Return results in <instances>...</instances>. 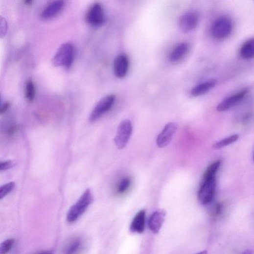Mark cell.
<instances>
[{"instance_id":"8fae6325","label":"cell","mask_w":254,"mask_h":254,"mask_svg":"<svg viewBox=\"0 0 254 254\" xmlns=\"http://www.w3.org/2000/svg\"><path fill=\"white\" fill-rule=\"evenodd\" d=\"M129 60L125 55H120L117 56L114 62V72L116 77L123 78L125 77L129 69Z\"/></svg>"},{"instance_id":"d6986e66","label":"cell","mask_w":254,"mask_h":254,"mask_svg":"<svg viewBox=\"0 0 254 254\" xmlns=\"http://www.w3.org/2000/svg\"><path fill=\"white\" fill-rule=\"evenodd\" d=\"M222 164V161L218 160L210 164L207 168L203 179H207L212 177H215L216 174L218 171Z\"/></svg>"},{"instance_id":"ffe728a7","label":"cell","mask_w":254,"mask_h":254,"mask_svg":"<svg viewBox=\"0 0 254 254\" xmlns=\"http://www.w3.org/2000/svg\"><path fill=\"white\" fill-rule=\"evenodd\" d=\"M239 138L238 135H233L214 143L213 148L215 149H222L236 142Z\"/></svg>"},{"instance_id":"3957f363","label":"cell","mask_w":254,"mask_h":254,"mask_svg":"<svg viewBox=\"0 0 254 254\" xmlns=\"http://www.w3.org/2000/svg\"><path fill=\"white\" fill-rule=\"evenodd\" d=\"M232 29L231 20L227 17H221L214 22L211 27V34L214 39L222 40L228 37Z\"/></svg>"},{"instance_id":"9c48e42d","label":"cell","mask_w":254,"mask_h":254,"mask_svg":"<svg viewBox=\"0 0 254 254\" xmlns=\"http://www.w3.org/2000/svg\"><path fill=\"white\" fill-rule=\"evenodd\" d=\"M86 19L90 24L99 26L104 21V11L102 6L99 3L93 4L87 13Z\"/></svg>"},{"instance_id":"2e32d148","label":"cell","mask_w":254,"mask_h":254,"mask_svg":"<svg viewBox=\"0 0 254 254\" xmlns=\"http://www.w3.org/2000/svg\"><path fill=\"white\" fill-rule=\"evenodd\" d=\"M216 84L217 81L215 80H210L206 81L194 87L192 90L191 94L194 97L204 95L212 89Z\"/></svg>"},{"instance_id":"9a60e30c","label":"cell","mask_w":254,"mask_h":254,"mask_svg":"<svg viewBox=\"0 0 254 254\" xmlns=\"http://www.w3.org/2000/svg\"><path fill=\"white\" fill-rule=\"evenodd\" d=\"M189 48L187 43H182L177 46L170 54L169 61L176 63L182 59L188 52Z\"/></svg>"},{"instance_id":"d4e9b609","label":"cell","mask_w":254,"mask_h":254,"mask_svg":"<svg viewBox=\"0 0 254 254\" xmlns=\"http://www.w3.org/2000/svg\"><path fill=\"white\" fill-rule=\"evenodd\" d=\"M14 165V162L12 161L2 162L1 164H0V170L1 171L7 170L13 167Z\"/></svg>"},{"instance_id":"6da1fadb","label":"cell","mask_w":254,"mask_h":254,"mask_svg":"<svg viewBox=\"0 0 254 254\" xmlns=\"http://www.w3.org/2000/svg\"><path fill=\"white\" fill-rule=\"evenodd\" d=\"M93 201V196L90 189H87L78 201L69 209L67 220L69 223L77 221L87 210Z\"/></svg>"},{"instance_id":"5b68a950","label":"cell","mask_w":254,"mask_h":254,"mask_svg":"<svg viewBox=\"0 0 254 254\" xmlns=\"http://www.w3.org/2000/svg\"><path fill=\"white\" fill-rule=\"evenodd\" d=\"M114 94L107 95L102 98L95 105L89 118L91 122L97 120L103 115L110 110L115 101Z\"/></svg>"},{"instance_id":"1f68e13d","label":"cell","mask_w":254,"mask_h":254,"mask_svg":"<svg viewBox=\"0 0 254 254\" xmlns=\"http://www.w3.org/2000/svg\"><path fill=\"white\" fill-rule=\"evenodd\" d=\"M243 254H251V252L250 251H246Z\"/></svg>"},{"instance_id":"5bb4252c","label":"cell","mask_w":254,"mask_h":254,"mask_svg":"<svg viewBox=\"0 0 254 254\" xmlns=\"http://www.w3.org/2000/svg\"><path fill=\"white\" fill-rule=\"evenodd\" d=\"M146 222V211H139L134 217L130 227V230L133 232L142 233L145 228Z\"/></svg>"},{"instance_id":"8992f818","label":"cell","mask_w":254,"mask_h":254,"mask_svg":"<svg viewBox=\"0 0 254 254\" xmlns=\"http://www.w3.org/2000/svg\"><path fill=\"white\" fill-rule=\"evenodd\" d=\"M132 125L130 120H125L120 123L115 139V143L118 149H123L126 146L132 135Z\"/></svg>"},{"instance_id":"603a6c76","label":"cell","mask_w":254,"mask_h":254,"mask_svg":"<svg viewBox=\"0 0 254 254\" xmlns=\"http://www.w3.org/2000/svg\"><path fill=\"white\" fill-rule=\"evenodd\" d=\"M15 243L14 239H9L4 241L0 246V254H6L12 249Z\"/></svg>"},{"instance_id":"277c9868","label":"cell","mask_w":254,"mask_h":254,"mask_svg":"<svg viewBox=\"0 0 254 254\" xmlns=\"http://www.w3.org/2000/svg\"><path fill=\"white\" fill-rule=\"evenodd\" d=\"M216 189L215 177L203 179L198 194V200L201 205H207L213 199Z\"/></svg>"},{"instance_id":"ba28073f","label":"cell","mask_w":254,"mask_h":254,"mask_svg":"<svg viewBox=\"0 0 254 254\" xmlns=\"http://www.w3.org/2000/svg\"><path fill=\"white\" fill-rule=\"evenodd\" d=\"M177 129V124L170 122L166 124L157 139V144L160 148H163L169 144Z\"/></svg>"},{"instance_id":"e0dca14e","label":"cell","mask_w":254,"mask_h":254,"mask_svg":"<svg viewBox=\"0 0 254 254\" xmlns=\"http://www.w3.org/2000/svg\"><path fill=\"white\" fill-rule=\"evenodd\" d=\"M240 54L243 59H248L254 57V38L246 41L242 46Z\"/></svg>"},{"instance_id":"7402d4cb","label":"cell","mask_w":254,"mask_h":254,"mask_svg":"<svg viewBox=\"0 0 254 254\" xmlns=\"http://www.w3.org/2000/svg\"><path fill=\"white\" fill-rule=\"evenodd\" d=\"M15 184L11 182L6 184L0 188V199L2 200L9 194L15 188Z\"/></svg>"},{"instance_id":"484cf974","label":"cell","mask_w":254,"mask_h":254,"mask_svg":"<svg viewBox=\"0 0 254 254\" xmlns=\"http://www.w3.org/2000/svg\"><path fill=\"white\" fill-rule=\"evenodd\" d=\"M0 31H1V37L5 36L7 30V23L5 19L2 17L1 18V21H0Z\"/></svg>"},{"instance_id":"d6a6232c","label":"cell","mask_w":254,"mask_h":254,"mask_svg":"<svg viewBox=\"0 0 254 254\" xmlns=\"http://www.w3.org/2000/svg\"><path fill=\"white\" fill-rule=\"evenodd\" d=\"M253 161H254V154H253Z\"/></svg>"},{"instance_id":"4fadbf2b","label":"cell","mask_w":254,"mask_h":254,"mask_svg":"<svg viewBox=\"0 0 254 254\" xmlns=\"http://www.w3.org/2000/svg\"><path fill=\"white\" fill-rule=\"evenodd\" d=\"M165 217V212L162 210H157L152 214L149 221V227L153 232H159L164 221Z\"/></svg>"},{"instance_id":"f546056e","label":"cell","mask_w":254,"mask_h":254,"mask_svg":"<svg viewBox=\"0 0 254 254\" xmlns=\"http://www.w3.org/2000/svg\"><path fill=\"white\" fill-rule=\"evenodd\" d=\"M24 3L26 5H30L32 3V1H24Z\"/></svg>"},{"instance_id":"52a82bcc","label":"cell","mask_w":254,"mask_h":254,"mask_svg":"<svg viewBox=\"0 0 254 254\" xmlns=\"http://www.w3.org/2000/svg\"><path fill=\"white\" fill-rule=\"evenodd\" d=\"M199 15L195 11H190L181 16L178 24L181 30L188 32L195 29L199 22Z\"/></svg>"},{"instance_id":"ac0fdd59","label":"cell","mask_w":254,"mask_h":254,"mask_svg":"<svg viewBox=\"0 0 254 254\" xmlns=\"http://www.w3.org/2000/svg\"><path fill=\"white\" fill-rule=\"evenodd\" d=\"M82 247V242L79 238L71 240L66 246L65 254H77Z\"/></svg>"},{"instance_id":"7a4b0ae2","label":"cell","mask_w":254,"mask_h":254,"mask_svg":"<svg viewBox=\"0 0 254 254\" xmlns=\"http://www.w3.org/2000/svg\"><path fill=\"white\" fill-rule=\"evenodd\" d=\"M74 58V46L71 44H63L58 49L52 59V63L55 67L70 68Z\"/></svg>"},{"instance_id":"4316f807","label":"cell","mask_w":254,"mask_h":254,"mask_svg":"<svg viewBox=\"0 0 254 254\" xmlns=\"http://www.w3.org/2000/svg\"><path fill=\"white\" fill-rule=\"evenodd\" d=\"M10 106V104L8 102L5 103L1 107V114L4 113Z\"/></svg>"},{"instance_id":"cb8c5ba5","label":"cell","mask_w":254,"mask_h":254,"mask_svg":"<svg viewBox=\"0 0 254 254\" xmlns=\"http://www.w3.org/2000/svg\"><path fill=\"white\" fill-rule=\"evenodd\" d=\"M130 184L131 181L129 178H126L123 179L119 185L118 192L119 193H123L125 192L129 188Z\"/></svg>"},{"instance_id":"f1b7e54d","label":"cell","mask_w":254,"mask_h":254,"mask_svg":"<svg viewBox=\"0 0 254 254\" xmlns=\"http://www.w3.org/2000/svg\"><path fill=\"white\" fill-rule=\"evenodd\" d=\"M36 254H53V252L49 250H45L40 252Z\"/></svg>"},{"instance_id":"30bf717a","label":"cell","mask_w":254,"mask_h":254,"mask_svg":"<svg viewBox=\"0 0 254 254\" xmlns=\"http://www.w3.org/2000/svg\"><path fill=\"white\" fill-rule=\"evenodd\" d=\"M248 92V90L245 89L227 98L217 105V111L219 112H224L230 110L239 103L245 97Z\"/></svg>"},{"instance_id":"7c38bea8","label":"cell","mask_w":254,"mask_h":254,"mask_svg":"<svg viewBox=\"0 0 254 254\" xmlns=\"http://www.w3.org/2000/svg\"><path fill=\"white\" fill-rule=\"evenodd\" d=\"M64 5L63 1H55L50 3L43 11L42 17L45 20L55 17L62 11Z\"/></svg>"},{"instance_id":"83f0119b","label":"cell","mask_w":254,"mask_h":254,"mask_svg":"<svg viewBox=\"0 0 254 254\" xmlns=\"http://www.w3.org/2000/svg\"><path fill=\"white\" fill-rule=\"evenodd\" d=\"M222 206L220 204H217L215 207V213L217 215L222 212Z\"/></svg>"},{"instance_id":"44dd1931","label":"cell","mask_w":254,"mask_h":254,"mask_svg":"<svg viewBox=\"0 0 254 254\" xmlns=\"http://www.w3.org/2000/svg\"><path fill=\"white\" fill-rule=\"evenodd\" d=\"M25 94L26 99L29 101H32L35 97V88L32 80H28L26 83Z\"/></svg>"},{"instance_id":"4dcf8cb0","label":"cell","mask_w":254,"mask_h":254,"mask_svg":"<svg viewBox=\"0 0 254 254\" xmlns=\"http://www.w3.org/2000/svg\"><path fill=\"white\" fill-rule=\"evenodd\" d=\"M197 254H208V252L207 251H204L198 253Z\"/></svg>"}]
</instances>
